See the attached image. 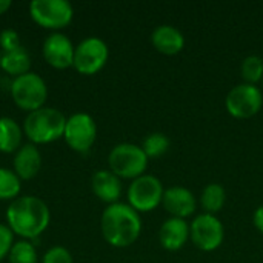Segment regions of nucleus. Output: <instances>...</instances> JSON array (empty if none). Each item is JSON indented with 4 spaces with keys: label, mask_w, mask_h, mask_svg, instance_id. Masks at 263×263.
Here are the masks:
<instances>
[{
    "label": "nucleus",
    "mask_w": 263,
    "mask_h": 263,
    "mask_svg": "<svg viewBox=\"0 0 263 263\" xmlns=\"http://www.w3.org/2000/svg\"><path fill=\"white\" fill-rule=\"evenodd\" d=\"M14 173L18 176L20 180H31L34 179L42 166V156L40 151L32 143H26L18 148L14 156Z\"/></svg>",
    "instance_id": "f3484780"
},
{
    "label": "nucleus",
    "mask_w": 263,
    "mask_h": 263,
    "mask_svg": "<svg viewBox=\"0 0 263 263\" xmlns=\"http://www.w3.org/2000/svg\"><path fill=\"white\" fill-rule=\"evenodd\" d=\"M8 260L9 263H37L35 247L28 240H20L11 248Z\"/></svg>",
    "instance_id": "b1692460"
},
{
    "label": "nucleus",
    "mask_w": 263,
    "mask_h": 263,
    "mask_svg": "<svg viewBox=\"0 0 263 263\" xmlns=\"http://www.w3.org/2000/svg\"><path fill=\"white\" fill-rule=\"evenodd\" d=\"M153 46L165 55H176L185 48V37L180 29L173 25H159L151 32Z\"/></svg>",
    "instance_id": "dca6fc26"
},
{
    "label": "nucleus",
    "mask_w": 263,
    "mask_h": 263,
    "mask_svg": "<svg viewBox=\"0 0 263 263\" xmlns=\"http://www.w3.org/2000/svg\"><path fill=\"white\" fill-rule=\"evenodd\" d=\"M108 57L109 49L102 39L86 37L76 46L72 66L83 76H94L106 65Z\"/></svg>",
    "instance_id": "9d476101"
},
{
    "label": "nucleus",
    "mask_w": 263,
    "mask_h": 263,
    "mask_svg": "<svg viewBox=\"0 0 263 263\" xmlns=\"http://www.w3.org/2000/svg\"><path fill=\"white\" fill-rule=\"evenodd\" d=\"M253 222H254V227L259 233L263 234V205H260L256 211H254V216H253Z\"/></svg>",
    "instance_id": "cd10ccee"
},
{
    "label": "nucleus",
    "mask_w": 263,
    "mask_h": 263,
    "mask_svg": "<svg viewBox=\"0 0 263 263\" xmlns=\"http://www.w3.org/2000/svg\"><path fill=\"white\" fill-rule=\"evenodd\" d=\"M103 239L114 248H126L133 245L142 233L140 214L128 203L108 205L100 219Z\"/></svg>",
    "instance_id": "f03ea898"
},
{
    "label": "nucleus",
    "mask_w": 263,
    "mask_h": 263,
    "mask_svg": "<svg viewBox=\"0 0 263 263\" xmlns=\"http://www.w3.org/2000/svg\"><path fill=\"white\" fill-rule=\"evenodd\" d=\"M225 239L223 223L217 216L202 213L190 223V240L200 251H216Z\"/></svg>",
    "instance_id": "6e6552de"
},
{
    "label": "nucleus",
    "mask_w": 263,
    "mask_h": 263,
    "mask_svg": "<svg viewBox=\"0 0 263 263\" xmlns=\"http://www.w3.org/2000/svg\"><path fill=\"white\" fill-rule=\"evenodd\" d=\"M149 159L136 143H119L108 154L109 170L120 179H137L145 174Z\"/></svg>",
    "instance_id": "20e7f679"
},
{
    "label": "nucleus",
    "mask_w": 263,
    "mask_h": 263,
    "mask_svg": "<svg viewBox=\"0 0 263 263\" xmlns=\"http://www.w3.org/2000/svg\"><path fill=\"white\" fill-rule=\"evenodd\" d=\"M199 203L203 213L216 216L227 203V190L220 183H208L200 194Z\"/></svg>",
    "instance_id": "aec40b11"
},
{
    "label": "nucleus",
    "mask_w": 263,
    "mask_h": 263,
    "mask_svg": "<svg viewBox=\"0 0 263 263\" xmlns=\"http://www.w3.org/2000/svg\"><path fill=\"white\" fill-rule=\"evenodd\" d=\"M227 111L236 119L254 117L263 106V94L259 86L251 83H239L230 89L225 99Z\"/></svg>",
    "instance_id": "1a4fd4ad"
},
{
    "label": "nucleus",
    "mask_w": 263,
    "mask_h": 263,
    "mask_svg": "<svg viewBox=\"0 0 263 263\" xmlns=\"http://www.w3.org/2000/svg\"><path fill=\"white\" fill-rule=\"evenodd\" d=\"M240 72H242V77H243L245 83L256 85V83L262 82L263 80V59L260 57V55H256V54L247 55V57L242 60V65H240Z\"/></svg>",
    "instance_id": "5701e85b"
},
{
    "label": "nucleus",
    "mask_w": 263,
    "mask_h": 263,
    "mask_svg": "<svg viewBox=\"0 0 263 263\" xmlns=\"http://www.w3.org/2000/svg\"><path fill=\"white\" fill-rule=\"evenodd\" d=\"M190 240V223L185 219L170 217L159 230V243L166 251H179Z\"/></svg>",
    "instance_id": "4468645a"
},
{
    "label": "nucleus",
    "mask_w": 263,
    "mask_h": 263,
    "mask_svg": "<svg viewBox=\"0 0 263 263\" xmlns=\"http://www.w3.org/2000/svg\"><path fill=\"white\" fill-rule=\"evenodd\" d=\"M11 8V0H0V15Z\"/></svg>",
    "instance_id": "c85d7f7f"
},
{
    "label": "nucleus",
    "mask_w": 263,
    "mask_h": 263,
    "mask_svg": "<svg viewBox=\"0 0 263 263\" xmlns=\"http://www.w3.org/2000/svg\"><path fill=\"white\" fill-rule=\"evenodd\" d=\"M66 117L55 108L43 106L26 116L23 133L32 145H45L63 137Z\"/></svg>",
    "instance_id": "7ed1b4c3"
},
{
    "label": "nucleus",
    "mask_w": 263,
    "mask_h": 263,
    "mask_svg": "<svg viewBox=\"0 0 263 263\" xmlns=\"http://www.w3.org/2000/svg\"><path fill=\"white\" fill-rule=\"evenodd\" d=\"M20 190L22 180L18 176L8 168H0V200H15Z\"/></svg>",
    "instance_id": "4be33fe9"
},
{
    "label": "nucleus",
    "mask_w": 263,
    "mask_h": 263,
    "mask_svg": "<svg viewBox=\"0 0 263 263\" xmlns=\"http://www.w3.org/2000/svg\"><path fill=\"white\" fill-rule=\"evenodd\" d=\"M74 51L76 46L72 42L60 32H52L43 42V57L48 65L55 69H66L74 63Z\"/></svg>",
    "instance_id": "f8f14e48"
},
{
    "label": "nucleus",
    "mask_w": 263,
    "mask_h": 263,
    "mask_svg": "<svg viewBox=\"0 0 263 263\" xmlns=\"http://www.w3.org/2000/svg\"><path fill=\"white\" fill-rule=\"evenodd\" d=\"M0 68L12 76L14 79L15 77H20L26 72H29V68H31V57L28 54V51L20 46L14 51H8V52H2L0 54Z\"/></svg>",
    "instance_id": "a211bd4d"
},
{
    "label": "nucleus",
    "mask_w": 263,
    "mask_h": 263,
    "mask_svg": "<svg viewBox=\"0 0 263 263\" xmlns=\"http://www.w3.org/2000/svg\"><path fill=\"white\" fill-rule=\"evenodd\" d=\"M92 193L105 203H117L122 196V182L111 170H99L91 179Z\"/></svg>",
    "instance_id": "2eb2a0df"
},
{
    "label": "nucleus",
    "mask_w": 263,
    "mask_h": 263,
    "mask_svg": "<svg viewBox=\"0 0 263 263\" xmlns=\"http://www.w3.org/2000/svg\"><path fill=\"white\" fill-rule=\"evenodd\" d=\"M171 146V140L165 133H151L145 137L142 143V149L145 151L148 159H157L168 153Z\"/></svg>",
    "instance_id": "412c9836"
},
{
    "label": "nucleus",
    "mask_w": 263,
    "mask_h": 263,
    "mask_svg": "<svg viewBox=\"0 0 263 263\" xmlns=\"http://www.w3.org/2000/svg\"><path fill=\"white\" fill-rule=\"evenodd\" d=\"M63 139L72 151H89L97 139V125L94 119L86 112L72 114L66 119Z\"/></svg>",
    "instance_id": "9b49d317"
},
{
    "label": "nucleus",
    "mask_w": 263,
    "mask_h": 263,
    "mask_svg": "<svg viewBox=\"0 0 263 263\" xmlns=\"http://www.w3.org/2000/svg\"><path fill=\"white\" fill-rule=\"evenodd\" d=\"M29 15L42 28L62 29L71 23L74 8L66 0H32L29 3Z\"/></svg>",
    "instance_id": "0eeeda50"
},
{
    "label": "nucleus",
    "mask_w": 263,
    "mask_h": 263,
    "mask_svg": "<svg viewBox=\"0 0 263 263\" xmlns=\"http://www.w3.org/2000/svg\"><path fill=\"white\" fill-rule=\"evenodd\" d=\"M11 97L20 109L32 112L43 108L48 99V86L39 74L29 71L12 80Z\"/></svg>",
    "instance_id": "39448f33"
},
{
    "label": "nucleus",
    "mask_w": 263,
    "mask_h": 263,
    "mask_svg": "<svg viewBox=\"0 0 263 263\" xmlns=\"http://www.w3.org/2000/svg\"><path fill=\"white\" fill-rule=\"evenodd\" d=\"M48 205L34 196L17 197L6 210V222L11 231L23 239L39 237L49 225Z\"/></svg>",
    "instance_id": "f257e3e1"
},
{
    "label": "nucleus",
    "mask_w": 263,
    "mask_h": 263,
    "mask_svg": "<svg viewBox=\"0 0 263 263\" xmlns=\"http://www.w3.org/2000/svg\"><path fill=\"white\" fill-rule=\"evenodd\" d=\"M23 131L11 117H0V153H17L22 146Z\"/></svg>",
    "instance_id": "6ab92c4d"
},
{
    "label": "nucleus",
    "mask_w": 263,
    "mask_h": 263,
    "mask_svg": "<svg viewBox=\"0 0 263 263\" xmlns=\"http://www.w3.org/2000/svg\"><path fill=\"white\" fill-rule=\"evenodd\" d=\"M162 206L171 217L177 219H188L196 213L197 208V200L193 191H190L185 186H170L163 193L162 199Z\"/></svg>",
    "instance_id": "ddd939ff"
},
{
    "label": "nucleus",
    "mask_w": 263,
    "mask_h": 263,
    "mask_svg": "<svg viewBox=\"0 0 263 263\" xmlns=\"http://www.w3.org/2000/svg\"><path fill=\"white\" fill-rule=\"evenodd\" d=\"M12 247H14V233L8 225L0 223V262L6 256H9Z\"/></svg>",
    "instance_id": "a878e982"
},
{
    "label": "nucleus",
    "mask_w": 263,
    "mask_h": 263,
    "mask_svg": "<svg viewBox=\"0 0 263 263\" xmlns=\"http://www.w3.org/2000/svg\"><path fill=\"white\" fill-rule=\"evenodd\" d=\"M163 183L153 174H143L134 179L128 188V205L140 213H149L162 205Z\"/></svg>",
    "instance_id": "423d86ee"
},
{
    "label": "nucleus",
    "mask_w": 263,
    "mask_h": 263,
    "mask_svg": "<svg viewBox=\"0 0 263 263\" xmlns=\"http://www.w3.org/2000/svg\"><path fill=\"white\" fill-rule=\"evenodd\" d=\"M42 263H74V260H72V254L69 253L68 248L57 245V247L49 248L45 253Z\"/></svg>",
    "instance_id": "393cba45"
},
{
    "label": "nucleus",
    "mask_w": 263,
    "mask_h": 263,
    "mask_svg": "<svg viewBox=\"0 0 263 263\" xmlns=\"http://www.w3.org/2000/svg\"><path fill=\"white\" fill-rule=\"evenodd\" d=\"M20 46V35L14 29H3L0 32V48L3 49V52L14 51Z\"/></svg>",
    "instance_id": "bb28decb"
},
{
    "label": "nucleus",
    "mask_w": 263,
    "mask_h": 263,
    "mask_svg": "<svg viewBox=\"0 0 263 263\" xmlns=\"http://www.w3.org/2000/svg\"><path fill=\"white\" fill-rule=\"evenodd\" d=\"M262 82H263V80H262Z\"/></svg>",
    "instance_id": "c756f323"
}]
</instances>
